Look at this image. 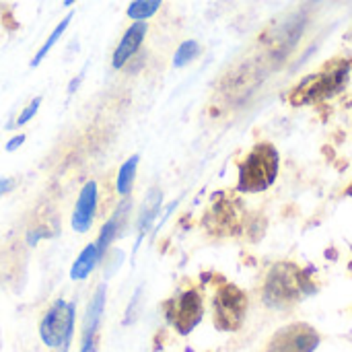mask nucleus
<instances>
[{
    "label": "nucleus",
    "mask_w": 352,
    "mask_h": 352,
    "mask_svg": "<svg viewBox=\"0 0 352 352\" xmlns=\"http://www.w3.org/2000/svg\"><path fill=\"white\" fill-rule=\"evenodd\" d=\"M278 173V153L270 142H260L252 148L245 161L239 165V190L241 192H264L268 190Z\"/></svg>",
    "instance_id": "nucleus-1"
},
{
    "label": "nucleus",
    "mask_w": 352,
    "mask_h": 352,
    "mask_svg": "<svg viewBox=\"0 0 352 352\" xmlns=\"http://www.w3.org/2000/svg\"><path fill=\"white\" fill-rule=\"evenodd\" d=\"M307 278L293 264H278L270 270L264 285V301L274 309H287L305 293Z\"/></svg>",
    "instance_id": "nucleus-2"
},
{
    "label": "nucleus",
    "mask_w": 352,
    "mask_h": 352,
    "mask_svg": "<svg viewBox=\"0 0 352 352\" xmlns=\"http://www.w3.org/2000/svg\"><path fill=\"white\" fill-rule=\"evenodd\" d=\"M349 64L344 62H336L334 66L326 68L324 72L311 74L307 76L293 93H291V101L293 105H305V103H318L324 101L332 95H336L349 80Z\"/></svg>",
    "instance_id": "nucleus-3"
},
{
    "label": "nucleus",
    "mask_w": 352,
    "mask_h": 352,
    "mask_svg": "<svg viewBox=\"0 0 352 352\" xmlns=\"http://www.w3.org/2000/svg\"><path fill=\"white\" fill-rule=\"evenodd\" d=\"M74 330V305L66 301H56L39 324V336L47 349L60 352L68 351L70 336Z\"/></svg>",
    "instance_id": "nucleus-4"
},
{
    "label": "nucleus",
    "mask_w": 352,
    "mask_h": 352,
    "mask_svg": "<svg viewBox=\"0 0 352 352\" xmlns=\"http://www.w3.org/2000/svg\"><path fill=\"white\" fill-rule=\"evenodd\" d=\"M248 311V297L235 285H223L212 299L214 326L223 332H235L241 328Z\"/></svg>",
    "instance_id": "nucleus-5"
},
{
    "label": "nucleus",
    "mask_w": 352,
    "mask_h": 352,
    "mask_svg": "<svg viewBox=\"0 0 352 352\" xmlns=\"http://www.w3.org/2000/svg\"><path fill=\"white\" fill-rule=\"evenodd\" d=\"M202 314H204V303L200 293L194 289L184 291L182 295L165 303V318L179 334H190L200 324Z\"/></svg>",
    "instance_id": "nucleus-6"
},
{
    "label": "nucleus",
    "mask_w": 352,
    "mask_h": 352,
    "mask_svg": "<svg viewBox=\"0 0 352 352\" xmlns=\"http://www.w3.org/2000/svg\"><path fill=\"white\" fill-rule=\"evenodd\" d=\"M320 342V336L305 324L283 328L268 344L266 352H311Z\"/></svg>",
    "instance_id": "nucleus-7"
},
{
    "label": "nucleus",
    "mask_w": 352,
    "mask_h": 352,
    "mask_svg": "<svg viewBox=\"0 0 352 352\" xmlns=\"http://www.w3.org/2000/svg\"><path fill=\"white\" fill-rule=\"evenodd\" d=\"M105 309V285H101L85 314V324H82V338H80V352H97L99 351V326Z\"/></svg>",
    "instance_id": "nucleus-8"
},
{
    "label": "nucleus",
    "mask_w": 352,
    "mask_h": 352,
    "mask_svg": "<svg viewBox=\"0 0 352 352\" xmlns=\"http://www.w3.org/2000/svg\"><path fill=\"white\" fill-rule=\"evenodd\" d=\"M95 212H97V184L89 182L82 186L78 194V200L72 212V229L76 233H87L93 225Z\"/></svg>",
    "instance_id": "nucleus-9"
},
{
    "label": "nucleus",
    "mask_w": 352,
    "mask_h": 352,
    "mask_svg": "<svg viewBox=\"0 0 352 352\" xmlns=\"http://www.w3.org/2000/svg\"><path fill=\"white\" fill-rule=\"evenodd\" d=\"M130 208H132V202H130V200H122L120 206L116 208L113 217L101 227L99 239L95 241V248H97V252H99L101 258H103L105 250L116 241V237L120 235V231L124 229V225H126V221H128V214H130Z\"/></svg>",
    "instance_id": "nucleus-10"
},
{
    "label": "nucleus",
    "mask_w": 352,
    "mask_h": 352,
    "mask_svg": "<svg viewBox=\"0 0 352 352\" xmlns=\"http://www.w3.org/2000/svg\"><path fill=\"white\" fill-rule=\"evenodd\" d=\"M144 35H146V25H144L142 21L134 23V25L124 33L120 45H118L116 52H113V62H111L113 68H122V66L138 52V47H140Z\"/></svg>",
    "instance_id": "nucleus-11"
},
{
    "label": "nucleus",
    "mask_w": 352,
    "mask_h": 352,
    "mask_svg": "<svg viewBox=\"0 0 352 352\" xmlns=\"http://www.w3.org/2000/svg\"><path fill=\"white\" fill-rule=\"evenodd\" d=\"M99 260H101V256H99L95 243L87 245V248L80 252V256L76 258V262L72 264L70 278H72V280H85V278L95 270V266L99 264Z\"/></svg>",
    "instance_id": "nucleus-12"
},
{
    "label": "nucleus",
    "mask_w": 352,
    "mask_h": 352,
    "mask_svg": "<svg viewBox=\"0 0 352 352\" xmlns=\"http://www.w3.org/2000/svg\"><path fill=\"white\" fill-rule=\"evenodd\" d=\"M159 206H161V192L155 188V190H151V192L146 194V200H144L142 210H140V219H138V233H140V235H138V243H140V239L144 237V233L148 231V227H151V223H153V219H155Z\"/></svg>",
    "instance_id": "nucleus-13"
},
{
    "label": "nucleus",
    "mask_w": 352,
    "mask_h": 352,
    "mask_svg": "<svg viewBox=\"0 0 352 352\" xmlns=\"http://www.w3.org/2000/svg\"><path fill=\"white\" fill-rule=\"evenodd\" d=\"M136 165H138V157H136V155L130 157V159L122 165V169H120V173H118V182H116V190H118L120 196H128V194H130L132 184H134V177H136Z\"/></svg>",
    "instance_id": "nucleus-14"
},
{
    "label": "nucleus",
    "mask_w": 352,
    "mask_h": 352,
    "mask_svg": "<svg viewBox=\"0 0 352 352\" xmlns=\"http://www.w3.org/2000/svg\"><path fill=\"white\" fill-rule=\"evenodd\" d=\"M163 0H134L128 6V16L134 21H144L148 16H153L157 12V8L161 6Z\"/></svg>",
    "instance_id": "nucleus-15"
},
{
    "label": "nucleus",
    "mask_w": 352,
    "mask_h": 352,
    "mask_svg": "<svg viewBox=\"0 0 352 352\" xmlns=\"http://www.w3.org/2000/svg\"><path fill=\"white\" fill-rule=\"evenodd\" d=\"M70 19H72V12H70V14H68V16H66V19H64V21H62V23H60V25H58V27L54 29V33H52V35L47 37V41H45V43H43V45L39 47V52H37V54H35V58L31 60V66H37V64H39V62H41V60H43V58L47 56V52L52 50V45H54V43H56V41L60 39V35H62V33H64V29L68 27Z\"/></svg>",
    "instance_id": "nucleus-16"
},
{
    "label": "nucleus",
    "mask_w": 352,
    "mask_h": 352,
    "mask_svg": "<svg viewBox=\"0 0 352 352\" xmlns=\"http://www.w3.org/2000/svg\"><path fill=\"white\" fill-rule=\"evenodd\" d=\"M198 52H200V45H198L196 41H184V43L179 45L175 58H173V64H175L177 68H179V66H186L188 62H192V60L198 56Z\"/></svg>",
    "instance_id": "nucleus-17"
},
{
    "label": "nucleus",
    "mask_w": 352,
    "mask_h": 352,
    "mask_svg": "<svg viewBox=\"0 0 352 352\" xmlns=\"http://www.w3.org/2000/svg\"><path fill=\"white\" fill-rule=\"evenodd\" d=\"M39 103H41V99L39 97H35L23 111H21V116L16 118V126H23V124H27L35 113H37V109H39Z\"/></svg>",
    "instance_id": "nucleus-18"
},
{
    "label": "nucleus",
    "mask_w": 352,
    "mask_h": 352,
    "mask_svg": "<svg viewBox=\"0 0 352 352\" xmlns=\"http://www.w3.org/2000/svg\"><path fill=\"white\" fill-rule=\"evenodd\" d=\"M12 188H14V182H12V179H8V177H0V196L8 194Z\"/></svg>",
    "instance_id": "nucleus-19"
},
{
    "label": "nucleus",
    "mask_w": 352,
    "mask_h": 352,
    "mask_svg": "<svg viewBox=\"0 0 352 352\" xmlns=\"http://www.w3.org/2000/svg\"><path fill=\"white\" fill-rule=\"evenodd\" d=\"M23 142H25V136H23V134H16V136L6 144V151H14V148H19Z\"/></svg>",
    "instance_id": "nucleus-20"
},
{
    "label": "nucleus",
    "mask_w": 352,
    "mask_h": 352,
    "mask_svg": "<svg viewBox=\"0 0 352 352\" xmlns=\"http://www.w3.org/2000/svg\"><path fill=\"white\" fill-rule=\"evenodd\" d=\"M72 2H74V0H64V4H66V6H70Z\"/></svg>",
    "instance_id": "nucleus-21"
}]
</instances>
